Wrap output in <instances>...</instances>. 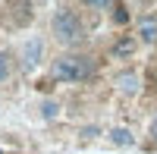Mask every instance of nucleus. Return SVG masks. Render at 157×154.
I'll return each instance as SVG.
<instances>
[{"label":"nucleus","instance_id":"4","mask_svg":"<svg viewBox=\"0 0 157 154\" xmlns=\"http://www.w3.org/2000/svg\"><path fill=\"white\" fill-rule=\"evenodd\" d=\"M138 38L145 44H154L157 41V16H141L138 19Z\"/></svg>","mask_w":157,"mask_h":154},{"label":"nucleus","instance_id":"2","mask_svg":"<svg viewBox=\"0 0 157 154\" xmlns=\"http://www.w3.org/2000/svg\"><path fill=\"white\" fill-rule=\"evenodd\" d=\"M50 29H54V38L57 41H63V44H75V41H82V19L75 16L72 10H57L54 13V22H50Z\"/></svg>","mask_w":157,"mask_h":154},{"label":"nucleus","instance_id":"10","mask_svg":"<svg viewBox=\"0 0 157 154\" xmlns=\"http://www.w3.org/2000/svg\"><path fill=\"white\" fill-rule=\"evenodd\" d=\"M82 3L91 10H107V6H113V0H82Z\"/></svg>","mask_w":157,"mask_h":154},{"label":"nucleus","instance_id":"9","mask_svg":"<svg viewBox=\"0 0 157 154\" xmlns=\"http://www.w3.org/2000/svg\"><path fill=\"white\" fill-rule=\"evenodd\" d=\"M10 79V54L6 50H0V85Z\"/></svg>","mask_w":157,"mask_h":154},{"label":"nucleus","instance_id":"5","mask_svg":"<svg viewBox=\"0 0 157 154\" xmlns=\"http://www.w3.org/2000/svg\"><path fill=\"white\" fill-rule=\"evenodd\" d=\"M116 88H120L123 94H135L138 91V75L135 72H120L116 75Z\"/></svg>","mask_w":157,"mask_h":154},{"label":"nucleus","instance_id":"7","mask_svg":"<svg viewBox=\"0 0 157 154\" xmlns=\"http://www.w3.org/2000/svg\"><path fill=\"white\" fill-rule=\"evenodd\" d=\"M110 142H113V145H120V148H126V145H132V142H135V135L129 132V129H123V126H116V129H110Z\"/></svg>","mask_w":157,"mask_h":154},{"label":"nucleus","instance_id":"8","mask_svg":"<svg viewBox=\"0 0 157 154\" xmlns=\"http://www.w3.org/2000/svg\"><path fill=\"white\" fill-rule=\"evenodd\" d=\"M57 113H60V104H57V101H44V104H41V117H44V120H57Z\"/></svg>","mask_w":157,"mask_h":154},{"label":"nucleus","instance_id":"6","mask_svg":"<svg viewBox=\"0 0 157 154\" xmlns=\"http://www.w3.org/2000/svg\"><path fill=\"white\" fill-rule=\"evenodd\" d=\"M135 54V38H120V41L113 44V57H120V60H126V57H132Z\"/></svg>","mask_w":157,"mask_h":154},{"label":"nucleus","instance_id":"3","mask_svg":"<svg viewBox=\"0 0 157 154\" xmlns=\"http://www.w3.org/2000/svg\"><path fill=\"white\" fill-rule=\"evenodd\" d=\"M41 50H44L41 38H32V41H25V47H22V69H35L38 63H41Z\"/></svg>","mask_w":157,"mask_h":154},{"label":"nucleus","instance_id":"1","mask_svg":"<svg viewBox=\"0 0 157 154\" xmlns=\"http://www.w3.org/2000/svg\"><path fill=\"white\" fill-rule=\"evenodd\" d=\"M94 72V63L91 57H78V54H66L57 57L54 66H50V79L54 82H85Z\"/></svg>","mask_w":157,"mask_h":154},{"label":"nucleus","instance_id":"11","mask_svg":"<svg viewBox=\"0 0 157 154\" xmlns=\"http://www.w3.org/2000/svg\"><path fill=\"white\" fill-rule=\"evenodd\" d=\"M151 135H154V138H157V120H154V123H151Z\"/></svg>","mask_w":157,"mask_h":154}]
</instances>
